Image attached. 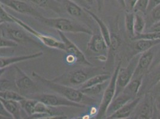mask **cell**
Listing matches in <instances>:
<instances>
[{"label":"cell","mask_w":160,"mask_h":119,"mask_svg":"<svg viewBox=\"0 0 160 119\" xmlns=\"http://www.w3.org/2000/svg\"><path fill=\"white\" fill-rule=\"evenodd\" d=\"M32 75L34 78L42 83L44 86H47L52 91L70 101L84 105H86V103L90 104L94 102V100L92 97L86 96L80 89L55 82L53 80L47 79L35 72H32Z\"/></svg>","instance_id":"1"},{"label":"cell","mask_w":160,"mask_h":119,"mask_svg":"<svg viewBox=\"0 0 160 119\" xmlns=\"http://www.w3.org/2000/svg\"><path fill=\"white\" fill-rule=\"evenodd\" d=\"M40 21L47 26L61 31L62 32L73 33H85L93 35V32L88 27L83 25L64 17L47 18L44 17Z\"/></svg>","instance_id":"2"},{"label":"cell","mask_w":160,"mask_h":119,"mask_svg":"<svg viewBox=\"0 0 160 119\" xmlns=\"http://www.w3.org/2000/svg\"><path fill=\"white\" fill-rule=\"evenodd\" d=\"M94 70L95 69H93L92 70H90L88 69V70L85 69H75L72 71L64 73L60 76L54 78L53 80L55 82L67 86L80 87L90 78L94 76L93 74L92 75V74L94 73Z\"/></svg>","instance_id":"3"},{"label":"cell","mask_w":160,"mask_h":119,"mask_svg":"<svg viewBox=\"0 0 160 119\" xmlns=\"http://www.w3.org/2000/svg\"><path fill=\"white\" fill-rule=\"evenodd\" d=\"M121 61H120L115 67L107 88L103 92L100 106L99 107L98 112V114L96 115V119H103L104 117H106L107 109L110 105V104L111 103V102L112 101L115 95L117 78L118 71L121 67Z\"/></svg>","instance_id":"4"},{"label":"cell","mask_w":160,"mask_h":119,"mask_svg":"<svg viewBox=\"0 0 160 119\" xmlns=\"http://www.w3.org/2000/svg\"><path fill=\"white\" fill-rule=\"evenodd\" d=\"M11 17L13 19L15 23H16L19 26L23 28L25 31H27L28 33L34 36L38 40H40V41L46 46L51 48L59 50L62 51L65 50V44L62 40H59L58 39L54 38L52 36L40 33L39 32L37 31L36 30H35L32 27L29 26L23 21L16 17L12 14H11Z\"/></svg>","instance_id":"5"},{"label":"cell","mask_w":160,"mask_h":119,"mask_svg":"<svg viewBox=\"0 0 160 119\" xmlns=\"http://www.w3.org/2000/svg\"><path fill=\"white\" fill-rule=\"evenodd\" d=\"M140 55V54H137L130 60L127 66L120 67L117 78L116 92L115 97H117L123 91L126 86H127L129 82L131 81V80L132 79Z\"/></svg>","instance_id":"6"},{"label":"cell","mask_w":160,"mask_h":119,"mask_svg":"<svg viewBox=\"0 0 160 119\" xmlns=\"http://www.w3.org/2000/svg\"><path fill=\"white\" fill-rule=\"evenodd\" d=\"M14 68V85L19 93L27 98L36 94L38 89L35 83L19 67L15 66Z\"/></svg>","instance_id":"7"},{"label":"cell","mask_w":160,"mask_h":119,"mask_svg":"<svg viewBox=\"0 0 160 119\" xmlns=\"http://www.w3.org/2000/svg\"><path fill=\"white\" fill-rule=\"evenodd\" d=\"M29 98L38 99L47 106L55 108L60 107L84 108L86 107L84 104L70 101L60 95L52 93H36Z\"/></svg>","instance_id":"8"},{"label":"cell","mask_w":160,"mask_h":119,"mask_svg":"<svg viewBox=\"0 0 160 119\" xmlns=\"http://www.w3.org/2000/svg\"><path fill=\"white\" fill-rule=\"evenodd\" d=\"M1 36L13 40L18 44H29L40 47L41 46L27 32L18 28H14L8 26L4 27L3 25H1Z\"/></svg>","instance_id":"9"},{"label":"cell","mask_w":160,"mask_h":119,"mask_svg":"<svg viewBox=\"0 0 160 119\" xmlns=\"http://www.w3.org/2000/svg\"><path fill=\"white\" fill-rule=\"evenodd\" d=\"M1 4L23 14L29 15L40 20L44 16L30 4L22 0H0Z\"/></svg>","instance_id":"10"},{"label":"cell","mask_w":160,"mask_h":119,"mask_svg":"<svg viewBox=\"0 0 160 119\" xmlns=\"http://www.w3.org/2000/svg\"><path fill=\"white\" fill-rule=\"evenodd\" d=\"M154 101L150 95L142 97L131 117L133 119H149L152 118L154 111Z\"/></svg>","instance_id":"11"},{"label":"cell","mask_w":160,"mask_h":119,"mask_svg":"<svg viewBox=\"0 0 160 119\" xmlns=\"http://www.w3.org/2000/svg\"><path fill=\"white\" fill-rule=\"evenodd\" d=\"M59 35L61 40L63 42L65 46V51L67 52L68 54L73 56L77 60V63L80 64L85 65L88 67H92V64L87 60L85 55L82 53L80 48L77 46L72 40H69L67 36L64 34V32L61 31H58Z\"/></svg>","instance_id":"12"},{"label":"cell","mask_w":160,"mask_h":119,"mask_svg":"<svg viewBox=\"0 0 160 119\" xmlns=\"http://www.w3.org/2000/svg\"><path fill=\"white\" fill-rule=\"evenodd\" d=\"M152 50V48L140 54L138 63L132 79L144 76V74L151 67L155 58V55Z\"/></svg>","instance_id":"13"},{"label":"cell","mask_w":160,"mask_h":119,"mask_svg":"<svg viewBox=\"0 0 160 119\" xmlns=\"http://www.w3.org/2000/svg\"><path fill=\"white\" fill-rule=\"evenodd\" d=\"M43 55L42 52H38L32 54L23 55L20 56H1L0 58V69L1 70H4L5 68L17 64L18 63L28 61L29 60L35 59L41 57Z\"/></svg>","instance_id":"14"},{"label":"cell","mask_w":160,"mask_h":119,"mask_svg":"<svg viewBox=\"0 0 160 119\" xmlns=\"http://www.w3.org/2000/svg\"><path fill=\"white\" fill-rule=\"evenodd\" d=\"M142 97H137L134 99L128 102L124 106L112 115L107 117L109 119H123L129 118L132 116L136 107L140 102Z\"/></svg>","instance_id":"15"},{"label":"cell","mask_w":160,"mask_h":119,"mask_svg":"<svg viewBox=\"0 0 160 119\" xmlns=\"http://www.w3.org/2000/svg\"><path fill=\"white\" fill-rule=\"evenodd\" d=\"M61 2H63L65 9L70 16L83 20H89L88 17L90 15L86 12L84 8L71 0H61Z\"/></svg>","instance_id":"16"},{"label":"cell","mask_w":160,"mask_h":119,"mask_svg":"<svg viewBox=\"0 0 160 119\" xmlns=\"http://www.w3.org/2000/svg\"><path fill=\"white\" fill-rule=\"evenodd\" d=\"M87 49L94 53H105L109 49V46L100 34H93L87 44Z\"/></svg>","instance_id":"17"},{"label":"cell","mask_w":160,"mask_h":119,"mask_svg":"<svg viewBox=\"0 0 160 119\" xmlns=\"http://www.w3.org/2000/svg\"><path fill=\"white\" fill-rule=\"evenodd\" d=\"M133 99L134 98L130 95L122 92L117 97L113 98L112 101L108 107L106 113V118L118 111L122 106L127 104L128 102Z\"/></svg>","instance_id":"18"},{"label":"cell","mask_w":160,"mask_h":119,"mask_svg":"<svg viewBox=\"0 0 160 119\" xmlns=\"http://www.w3.org/2000/svg\"><path fill=\"white\" fill-rule=\"evenodd\" d=\"M0 103L3 105L7 112L12 116L13 119H22L21 111L23 108L20 102L13 100H7L0 98Z\"/></svg>","instance_id":"19"},{"label":"cell","mask_w":160,"mask_h":119,"mask_svg":"<svg viewBox=\"0 0 160 119\" xmlns=\"http://www.w3.org/2000/svg\"><path fill=\"white\" fill-rule=\"evenodd\" d=\"M85 10L86 11L87 13L90 15V16L96 21V23L98 24V25L99 26V29H100L101 35L103 37L104 40H105L108 46H109V44H110V42H111V33L110 32V31H109L108 27L106 25V24L96 14H94L93 12H91L90 10V9L85 8Z\"/></svg>","instance_id":"20"},{"label":"cell","mask_w":160,"mask_h":119,"mask_svg":"<svg viewBox=\"0 0 160 119\" xmlns=\"http://www.w3.org/2000/svg\"><path fill=\"white\" fill-rule=\"evenodd\" d=\"M134 50L138 54L144 53L160 44V40H134Z\"/></svg>","instance_id":"21"},{"label":"cell","mask_w":160,"mask_h":119,"mask_svg":"<svg viewBox=\"0 0 160 119\" xmlns=\"http://www.w3.org/2000/svg\"><path fill=\"white\" fill-rule=\"evenodd\" d=\"M143 78V76L132 79L126 86L122 92L130 95L134 98H136L140 91V87L142 85Z\"/></svg>","instance_id":"22"},{"label":"cell","mask_w":160,"mask_h":119,"mask_svg":"<svg viewBox=\"0 0 160 119\" xmlns=\"http://www.w3.org/2000/svg\"><path fill=\"white\" fill-rule=\"evenodd\" d=\"M32 2L35 5L42 7L44 8H47L53 10L57 13H60L61 12L60 2L56 0H29Z\"/></svg>","instance_id":"23"},{"label":"cell","mask_w":160,"mask_h":119,"mask_svg":"<svg viewBox=\"0 0 160 119\" xmlns=\"http://www.w3.org/2000/svg\"><path fill=\"white\" fill-rule=\"evenodd\" d=\"M111 78V74L108 73H100L95 74L91 78H90L84 84H82L80 86V89L86 88L90 86L106 82L108 80L110 79Z\"/></svg>","instance_id":"24"},{"label":"cell","mask_w":160,"mask_h":119,"mask_svg":"<svg viewBox=\"0 0 160 119\" xmlns=\"http://www.w3.org/2000/svg\"><path fill=\"white\" fill-rule=\"evenodd\" d=\"M106 82L93 85V86H90L86 88L80 89V90L86 96L93 98V97L98 96L100 95L101 93L104 92L105 89H106L107 85L108 84V83L107 85Z\"/></svg>","instance_id":"25"},{"label":"cell","mask_w":160,"mask_h":119,"mask_svg":"<svg viewBox=\"0 0 160 119\" xmlns=\"http://www.w3.org/2000/svg\"><path fill=\"white\" fill-rule=\"evenodd\" d=\"M134 33L136 35H138L140 33H144L146 30V20L143 16V14L139 12H134Z\"/></svg>","instance_id":"26"},{"label":"cell","mask_w":160,"mask_h":119,"mask_svg":"<svg viewBox=\"0 0 160 119\" xmlns=\"http://www.w3.org/2000/svg\"><path fill=\"white\" fill-rule=\"evenodd\" d=\"M134 17L135 13L132 11H129L126 13L125 14V26L126 29L127 34L132 40L134 36Z\"/></svg>","instance_id":"27"},{"label":"cell","mask_w":160,"mask_h":119,"mask_svg":"<svg viewBox=\"0 0 160 119\" xmlns=\"http://www.w3.org/2000/svg\"><path fill=\"white\" fill-rule=\"evenodd\" d=\"M0 98L7 100H13L20 102L22 100L25 99L27 97L20 94V93H17L12 89H6L1 90Z\"/></svg>","instance_id":"28"},{"label":"cell","mask_w":160,"mask_h":119,"mask_svg":"<svg viewBox=\"0 0 160 119\" xmlns=\"http://www.w3.org/2000/svg\"><path fill=\"white\" fill-rule=\"evenodd\" d=\"M121 40H120L119 36L115 33H111V42L108 49V59L111 58L112 55H113L114 53L118 49V48L121 45Z\"/></svg>","instance_id":"29"},{"label":"cell","mask_w":160,"mask_h":119,"mask_svg":"<svg viewBox=\"0 0 160 119\" xmlns=\"http://www.w3.org/2000/svg\"><path fill=\"white\" fill-rule=\"evenodd\" d=\"M160 40V32H144L134 35L132 39L133 40Z\"/></svg>","instance_id":"30"},{"label":"cell","mask_w":160,"mask_h":119,"mask_svg":"<svg viewBox=\"0 0 160 119\" xmlns=\"http://www.w3.org/2000/svg\"><path fill=\"white\" fill-rule=\"evenodd\" d=\"M149 3V0H138L134 7V12H139L143 14H146Z\"/></svg>","instance_id":"31"},{"label":"cell","mask_w":160,"mask_h":119,"mask_svg":"<svg viewBox=\"0 0 160 119\" xmlns=\"http://www.w3.org/2000/svg\"><path fill=\"white\" fill-rule=\"evenodd\" d=\"M8 23H14L11 17V14L8 13L4 8V6L1 4L0 6V23L6 24Z\"/></svg>","instance_id":"32"},{"label":"cell","mask_w":160,"mask_h":119,"mask_svg":"<svg viewBox=\"0 0 160 119\" xmlns=\"http://www.w3.org/2000/svg\"><path fill=\"white\" fill-rule=\"evenodd\" d=\"M18 44L13 40L1 36L0 47L1 48H13L17 47Z\"/></svg>","instance_id":"33"},{"label":"cell","mask_w":160,"mask_h":119,"mask_svg":"<svg viewBox=\"0 0 160 119\" xmlns=\"http://www.w3.org/2000/svg\"><path fill=\"white\" fill-rule=\"evenodd\" d=\"M149 13H150V20L151 21V25L160 20V4L155 7ZM149 25V26H150Z\"/></svg>","instance_id":"34"},{"label":"cell","mask_w":160,"mask_h":119,"mask_svg":"<svg viewBox=\"0 0 160 119\" xmlns=\"http://www.w3.org/2000/svg\"><path fill=\"white\" fill-rule=\"evenodd\" d=\"M160 32V20L155 22L146 28L145 32Z\"/></svg>","instance_id":"35"},{"label":"cell","mask_w":160,"mask_h":119,"mask_svg":"<svg viewBox=\"0 0 160 119\" xmlns=\"http://www.w3.org/2000/svg\"><path fill=\"white\" fill-rule=\"evenodd\" d=\"M0 116H1V118L4 117L6 118H9V119L12 118L13 119L12 116L7 112V110L5 108V107L1 103H0Z\"/></svg>","instance_id":"36"},{"label":"cell","mask_w":160,"mask_h":119,"mask_svg":"<svg viewBox=\"0 0 160 119\" xmlns=\"http://www.w3.org/2000/svg\"><path fill=\"white\" fill-rule=\"evenodd\" d=\"M159 4H160V0H149L147 13H149L155 7H157Z\"/></svg>","instance_id":"37"},{"label":"cell","mask_w":160,"mask_h":119,"mask_svg":"<svg viewBox=\"0 0 160 119\" xmlns=\"http://www.w3.org/2000/svg\"><path fill=\"white\" fill-rule=\"evenodd\" d=\"M71 1L78 4V5H80L81 7L84 8H87V9L90 8V2H88L87 0H71Z\"/></svg>","instance_id":"38"},{"label":"cell","mask_w":160,"mask_h":119,"mask_svg":"<svg viewBox=\"0 0 160 119\" xmlns=\"http://www.w3.org/2000/svg\"><path fill=\"white\" fill-rule=\"evenodd\" d=\"M138 1V0H127L126 5H127V6H128V10L130 11H133L134 7L135 6Z\"/></svg>","instance_id":"39"},{"label":"cell","mask_w":160,"mask_h":119,"mask_svg":"<svg viewBox=\"0 0 160 119\" xmlns=\"http://www.w3.org/2000/svg\"><path fill=\"white\" fill-rule=\"evenodd\" d=\"M96 5L98 8V11L99 12H101L104 7L105 1V0H96Z\"/></svg>","instance_id":"40"},{"label":"cell","mask_w":160,"mask_h":119,"mask_svg":"<svg viewBox=\"0 0 160 119\" xmlns=\"http://www.w3.org/2000/svg\"><path fill=\"white\" fill-rule=\"evenodd\" d=\"M154 106H155L157 111L160 112V95H158L154 99Z\"/></svg>","instance_id":"41"},{"label":"cell","mask_w":160,"mask_h":119,"mask_svg":"<svg viewBox=\"0 0 160 119\" xmlns=\"http://www.w3.org/2000/svg\"><path fill=\"white\" fill-rule=\"evenodd\" d=\"M156 60L155 61V62H153L152 63V66H156L157 64H159L160 63V51L158 54V55H157V58H156Z\"/></svg>","instance_id":"42"},{"label":"cell","mask_w":160,"mask_h":119,"mask_svg":"<svg viewBox=\"0 0 160 119\" xmlns=\"http://www.w3.org/2000/svg\"><path fill=\"white\" fill-rule=\"evenodd\" d=\"M118 4H120L121 6L126 8L127 7V5H126V0H116Z\"/></svg>","instance_id":"43"},{"label":"cell","mask_w":160,"mask_h":119,"mask_svg":"<svg viewBox=\"0 0 160 119\" xmlns=\"http://www.w3.org/2000/svg\"><path fill=\"white\" fill-rule=\"evenodd\" d=\"M98 59L100 61H107V57H105L104 55H100L98 57Z\"/></svg>","instance_id":"44"},{"label":"cell","mask_w":160,"mask_h":119,"mask_svg":"<svg viewBox=\"0 0 160 119\" xmlns=\"http://www.w3.org/2000/svg\"><path fill=\"white\" fill-rule=\"evenodd\" d=\"M157 85L159 86V88H160V78L159 79V80H158V83H157Z\"/></svg>","instance_id":"45"},{"label":"cell","mask_w":160,"mask_h":119,"mask_svg":"<svg viewBox=\"0 0 160 119\" xmlns=\"http://www.w3.org/2000/svg\"><path fill=\"white\" fill-rule=\"evenodd\" d=\"M87 1H88V2H90V3H91V2H92V0H87Z\"/></svg>","instance_id":"46"},{"label":"cell","mask_w":160,"mask_h":119,"mask_svg":"<svg viewBox=\"0 0 160 119\" xmlns=\"http://www.w3.org/2000/svg\"><path fill=\"white\" fill-rule=\"evenodd\" d=\"M57 1H58V2H61V0H56Z\"/></svg>","instance_id":"47"}]
</instances>
